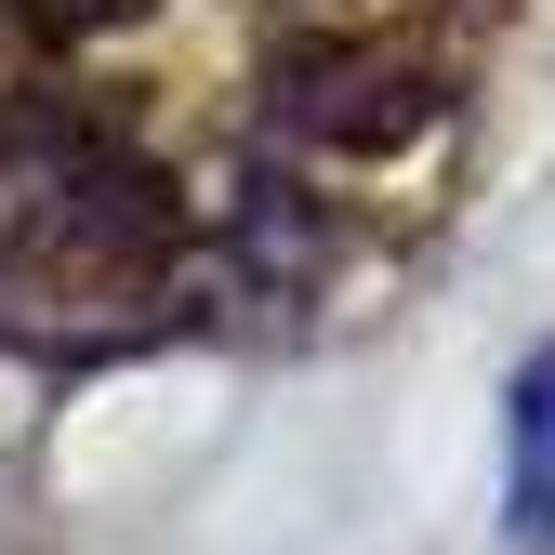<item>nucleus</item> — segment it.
<instances>
[{"mask_svg": "<svg viewBox=\"0 0 555 555\" xmlns=\"http://www.w3.org/2000/svg\"><path fill=\"white\" fill-rule=\"evenodd\" d=\"M503 529H516V555H555V344L516 371V476H503Z\"/></svg>", "mask_w": 555, "mask_h": 555, "instance_id": "nucleus-3", "label": "nucleus"}, {"mask_svg": "<svg viewBox=\"0 0 555 555\" xmlns=\"http://www.w3.org/2000/svg\"><path fill=\"white\" fill-rule=\"evenodd\" d=\"M14 14H27L40 40H106V27H146L159 0H14Z\"/></svg>", "mask_w": 555, "mask_h": 555, "instance_id": "nucleus-4", "label": "nucleus"}, {"mask_svg": "<svg viewBox=\"0 0 555 555\" xmlns=\"http://www.w3.org/2000/svg\"><path fill=\"white\" fill-rule=\"evenodd\" d=\"M185 264L172 172L119 119L0 93V344H106Z\"/></svg>", "mask_w": 555, "mask_h": 555, "instance_id": "nucleus-1", "label": "nucleus"}, {"mask_svg": "<svg viewBox=\"0 0 555 555\" xmlns=\"http://www.w3.org/2000/svg\"><path fill=\"white\" fill-rule=\"evenodd\" d=\"M450 119V80L410 40H305L264 93V132L292 159H397Z\"/></svg>", "mask_w": 555, "mask_h": 555, "instance_id": "nucleus-2", "label": "nucleus"}]
</instances>
